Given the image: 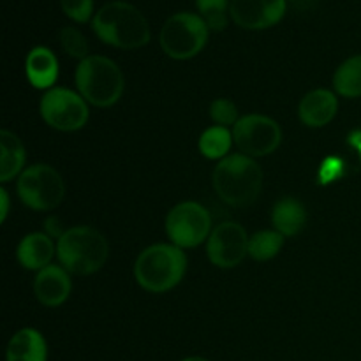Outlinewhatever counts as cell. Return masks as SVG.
<instances>
[{
  "label": "cell",
  "mask_w": 361,
  "mask_h": 361,
  "mask_svg": "<svg viewBox=\"0 0 361 361\" xmlns=\"http://www.w3.org/2000/svg\"><path fill=\"white\" fill-rule=\"evenodd\" d=\"M92 28L101 41L120 49H136L150 41L147 18L137 7L122 0L104 4L94 16Z\"/></svg>",
  "instance_id": "cell-1"
},
{
  "label": "cell",
  "mask_w": 361,
  "mask_h": 361,
  "mask_svg": "<svg viewBox=\"0 0 361 361\" xmlns=\"http://www.w3.org/2000/svg\"><path fill=\"white\" fill-rule=\"evenodd\" d=\"M215 192L222 201L236 208L252 204L263 187V171L252 157L245 154L222 159L212 175Z\"/></svg>",
  "instance_id": "cell-2"
},
{
  "label": "cell",
  "mask_w": 361,
  "mask_h": 361,
  "mask_svg": "<svg viewBox=\"0 0 361 361\" xmlns=\"http://www.w3.org/2000/svg\"><path fill=\"white\" fill-rule=\"evenodd\" d=\"M56 256L60 264L74 275H90L104 267L108 259V242L97 229L76 226L59 238Z\"/></svg>",
  "instance_id": "cell-3"
},
{
  "label": "cell",
  "mask_w": 361,
  "mask_h": 361,
  "mask_svg": "<svg viewBox=\"0 0 361 361\" xmlns=\"http://www.w3.org/2000/svg\"><path fill=\"white\" fill-rule=\"evenodd\" d=\"M185 267V254L180 247L157 243L140 254L134 264V277L147 291L164 293L182 281Z\"/></svg>",
  "instance_id": "cell-4"
},
{
  "label": "cell",
  "mask_w": 361,
  "mask_h": 361,
  "mask_svg": "<svg viewBox=\"0 0 361 361\" xmlns=\"http://www.w3.org/2000/svg\"><path fill=\"white\" fill-rule=\"evenodd\" d=\"M76 85L80 95L97 108L113 106L123 94V74L108 56L90 55L76 69Z\"/></svg>",
  "instance_id": "cell-5"
},
{
  "label": "cell",
  "mask_w": 361,
  "mask_h": 361,
  "mask_svg": "<svg viewBox=\"0 0 361 361\" xmlns=\"http://www.w3.org/2000/svg\"><path fill=\"white\" fill-rule=\"evenodd\" d=\"M208 25L194 13H176L161 30V46L175 60H189L204 48L208 41Z\"/></svg>",
  "instance_id": "cell-6"
},
{
  "label": "cell",
  "mask_w": 361,
  "mask_h": 361,
  "mask_svg": "<svg viewBox=\"0 0 361 361\" xmlns=\"http://www.w3.org/2000/svg\"><path fill=\"white\" fill-rule=\"evenodd\" d=\"M63 192L62 176L48 164L30 166L18 178V196L35 212H48L59 207Z\"/></svg>",
  "instance_id": "cell-7"
},
{
  "label": "cell",
  "mask_w": 361,
  "mask_h": 361,
  "mask_svg": "<svg viewBox=\"0 0 361 361\" xmlns=\"http://www.w3.org/2000/svg\"><path fill=\"white\" fill-rule=\"evenodd\" d=\"M212 219L204 207L194 201H185L173 208L166 219V233L173 245L190 249L210 238Z\"/></svg>",
  "instance_id": "cell-8"
},
{
  "label": "cell",
  "mask_w": 361,
  "mask_h": 361,
  "mask_svg": "<svg viewBox=\"0 0 361 361\" xmlns=\"http://www.w3.org/2000/svg\"><path fill=\"white\" fill-rule=\"evenodd\" d=\"M233 140L249 157H263L277 150L282 141V130L279 123L268 116L247 115L235 123Z\"/></svg>",
  "instance_id": "cell-9"
},
{
  "label": "cell",
  "mask_w": 361,
  "mask_h": 361,
  "mask_svg": "<svg viewBox=\"0 0 361 361\" xmlns=\"http://www.w3.org/2000/svg\"><path fill=\"white\" fill-rule=\"evenodd\" d=\"M41 116L49 127L63 133L78 130L87 123V102L69 88H53L42 97Z\"/></svg>",
  "instance_id": "cell-10"
},
{
  "label": "cell",
  "mask_w": 361,
  "mask_h": 361,
  "mask_svg": "<svg viewBox=\"0 0 361 361\" xmlns=\"http://www.w3.org/2000/svg\"><path fill=\"white\" fill-rule=\"evenodd\" d=\"M249 236L236 222H222L212 231L207 252L219 268H235L249 254Z\"/></svg>",
  "instance_id": "cell-11"
},
{
  "label": "cell",
  "mask_w": 361,
  "mask_h": 361,
  "mask_svg": "<svg viewBox=\"0 0 361 361\" xmlns=\"http://www.w3.org/2000/svg\"><path fill=\"white\" fill-rule=\"evenodd\" d=\"M288 0H233L229 7L233 21L247 30L274 27L284 18Z\"/></svg>",
  "instance_id": "cell-12"
},
{
  "label": "cell",
  "mask_w": 361,
  "mask_h": 361,
  "mask_svg": "<svg viewBox=\"0 0 361 361\" xmlns=\"http://www.w3.org/2000/svg\"><path fill=\"white\" fill-rule=\"evenodd\" d=\"M71 279L66 268L49 264L39 270L34 282V293L39 302L46 307H59L69 298Z\"/></svg>",
  "instance_id": "cell-13"
},
{
  "label": "cell",
  "mask_w": 361,
  "mask_h": 361,
  "mask_svg": "<svg viewBox=\"0 0 361 361\" xmlns=\"http://www.w3.org/2000/svg\"><path fill=\"white\" fill-rule=\"evenodd\" d=\"M337 111V97L334 92L324 88L309 92L300 102V118L309 127H324L335 118Z\"/></svg>",
  "instance_id": "cell-14"
},
{
  "label": "cell",
  "mask_w": 361,
  "mask_h": 361,
  "mask_svg": "<svg viewBox=\"0 0 361 361\" xmlns=\"http://www.w3.org/2000/svg\"><path fill=\"white\" fill-rule=\"evenodd\" d=\"M53 256H55V245L44 233H32L25 236L18 245V261L27 270H42L49 267Z\"/></svg>",
  "instance_id": "cell-15"
},
{
  "label": "cell",
  "mask_w": 361,
  "mask_h": 361,
  "mask_svg": "<svg viewBox=\"0 0 361 361\" xmlns=\"http://www.w3.org/2000/svg\"><path fill=\"white\" fill-rule=\"evenodd\" d=\"M27 78L35 88H49L59 78V62L51 49L37 46L32 49L25 62Z\"/></svg>",
  "instance_id": "cell-16"
},
{
  "label": "cell",
  "mask_w": 361,
  "mask_h": 361,
  "mask_svg": "<svg viewBox=\"0 0 361 361\" xmlns=\"http://www.w3.org/2000/svg\"><path fill=\"white\" fill-rule=\"evenodd\" d=\"M48 348L46 341L37 330L25 328L20 330L7 345V361H46Z\"/></svg>",
  "instance_id": "cell-17"
},
{
  "label": "cell",
  "mask_w": 361,
  "mask_h": 361,
  "mask_svg": "<svg viewBox=\"0 0 361 361\" xmlns=\"http://www.w3.org/2000/svg\"><path fill=\"white\" fill-rule=\"evenodd\" d=\"M275 231L284 236H293L303 229L307 222V210L295 197H284L279 201L271 214Z\"/></svg>",
  "instance_id": "cell-18"
},
{
  "label": "cell",
  "mask_w": 361,
  "mask_h": 361,
  "mask_svg": "<svg viewBox=\"0 0 361 361\" xmlns=\"http://www.w3.org/2000/svg\"><path fill=\"white\" fill-rule=\"evenodd\" d=\"M0 180L9 182L21 171L25 164V148L16 134L0 130Z\"/></svg>",
  "instance_id": "cell-19"
},
{
  "label": "cell",
  "mask_w": 361,
  "mask_h": 361,
  "mask_svg": "<svg viewBox=\"0 0 361 361\" xmlns=\"http://www.w3.org/2000/svg\"><path fill=\"white\" fill-rule=\"evenodd\" d=\"M334 87L342 97H361V55L345 60L334 76Z\"/></svg>",
  "instance_id": "cell-20"
},
{
  "label": "cell",
  "mask_w": 361,
  "mask_h": 361,
  "mask_svg": "<svg viewBox=\"0 0 361 361\" xmlns=\"http://www.w3.org/2000/svg\"><path fill=\"white\" fill-rule=\"evenodd\" d=\"M233 143V134L228 127L215 126L204 130L200 137V150L207 159H224Z\"/></svg>",
  "instance_id": "cell-21"
},
{
  "label": "cell",
  "mask_w": 361,
  "mask_h": 361,
  "mask_svg": "<svg viewBox=\"0 0 361 361\" xmlns=\"http://www.w3.org/2000/svg\"><path fill=\"white\" fill-rule=\"evenodd\" d=\"M284 245V235L279 231H259L249 240V256L256 261H268Z\"/></svg>",
  "instance_id": "cell-22"
},
{
  "label": "cell",
  "mask_w": 361,
  "mask_h": 361,
  "mask_svg": "<svg viewBox=\"0 0 361 361\" xmlns=\"http://www.w3.org/2000/svg\"><path fill=\"white\" fill-rule=\"evenodd\" d=\"M196 6L210 30L221 32L228 27L229 0H196Z\"/></svg>",
  "instance_id": "cell-23"
},
{
  "label": "cell",
  "mask_w": 361,
  "mask_h": 361,
  "mask_svg": "<svg viewBox=\"0 0 361 361\" xmlns=\"http://www.w3.org/2000/svg\"><path fill=\"white\" fill-rule=\"evenodd\" d=\"M60 44H62L63 51L69 56H74V59H87L88 53V42L85 39V35L81 34L78 28L74 27H66L60 30Z\"/></svg>",
  "instance_id": "cell-24"
},
{
  "label": "cell",
  "mask_w": 361,
  "mask_h": 361,
  "mask_svg": "<svg viewBox=\"0 0 361 361\" xmlns=\"http://www.w3.org/2000/svg\"><path fill=\"white\" fill-rule=\"evenodd\" d=\"M210 116L217 126L228 127L235 126L238 122V109H236L235 102L229 99H215L210 106Z\"/></svg>",
  "instance_id": "cell-25"
},
{
  "label": "cell",
  "mask_w": 361,
  "mask_h": 361,
  "mask_svg": "<svg viewBox=\"0 0 361 361\" xmlns=\"http://www.w3.org/2000/svg\"><path fill=\"white\" fill-rule=\"evenodd\" d=\"M60 6H62L66 16L78 23L88 21L94 13V0H60Z\"/></svg>",
  "instance_id": "cell-26"
},
{
  "label": "cell",
  "mask_w": 361,
  "mask_h": 361,
  "mask_svg": "<svg viewBox=\"0 0 361 361\" xmlns=\"http://www.w3.org/2000/svg\"><path fill=\"white\" fill-rule=\"evenodd\" d=\"M342 175H344V161L338 157H326L321 162L317 180H319L321 185H328V183L341 178Z\"/></svg>",
  "instance_id": "cell-27"
},
{
  "label": "cell",
  "mask_w": 361,
  "mask_h": 361,
  "mask_svg": "<svg viewBox=\"0 0 361 361\" xmlns=\"http://www.w3.org/2000/svg\"><path fill=\"white\" fill-rule=\"evenodd\" d=\"M0 201H2V210H0V219L6 221L7 212H9V196H7L6 190H0Z\"/></svg>",
  "instance_id": "cell-28"
},
{
  "label": "cell",
  "mask_w": 361,
  "mask_h": 361,
  "mask_svg": "<svg viewBox=\"0 0 361 361\" xmlns=\"http://www.w3.org/2000/svg\"><path fill=\"white\" fill-rule=\"evenodd\" d=\"M349 145H351V147H355L361 155V130H355V133L349 136Z\"/></svg>",
  "instance_id": "cell-29"
},
{
  "label": "cell",
  "mask_w": 361,
  "mask_h": 361,
  "mask_svg": "<svg viewBox=\"0 0 361 361\" xmlns=\"http://www.w3.org/2000/svg\"><path fill=\"white\" fill-rule=\"evenodd\" d=\"M314 2H316V0H293V4H295V7L298 6L300 9H303V7H310Z\"/></svg>",
  "instance_id": "cell-30"
},
{
  "label": "cell",
  "mask_w": 361,
  "mask_h": 361,
  "mask_svg": "<svg viewBox=\"0 0 361 361\" xmlns=\"http://www.w3.org/2000/svg\"><path fill=\"white\" fill-rule=\"evenodd\" d=\"M182 361H210V360L201 358V356H190V358H185V360H182Z\"/></svg>",
  "instance_id": "cell-31"
}]
</instances>
